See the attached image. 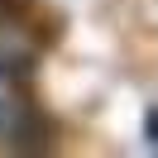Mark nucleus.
Returning <instances> with one entry per match:
<instances>
[{
    "label": "nucleus",
    "mask_w": 158,
    "mask_h": 158,
    "mask_svg": "<svg viewBox=\"0 0 158 158\" xmlns=\"http://www.w3.org/2000/svg\"><path fill=\"white\" fill-rule=\"evenodd\" d=\"M29 34L19 29V24L10 19H0V77H15V72L29 67Z\"/></svg>",
    "instance_id": "nucleus-1"
},
{
    "label": "nucleus",
    "mask_w": 158,
    "mask_h": 158,
    "mask_svg": "<svg viewBox=\"0 0 158 158\" xmlns=\"http://www.w3.org/2000/svg\"><path fill=\"white\" fill-rule=\"evenodd\" d=\"M24 129H29L24 106H19V101H10V96H0V144H19Z\"/></svg>",
    "instance_id": "nucleus-2"
}]
</instances>
